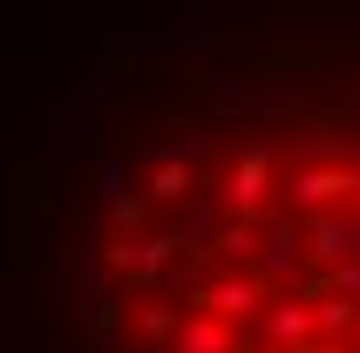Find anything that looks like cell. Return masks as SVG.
Here are the masks:
<instances>
[{"mask_svg":"<svg viewBox=\"0 0 360 353\" xmlns=\"http://www.w3.org/2000/svg\"><path fill=\"white\" fill-rule=\"evenodd\" d=\"M20 204V353H360V0L129 14Z\"/></svg>","mask_w":360,"mask_h":353,"instance_id":"1","label":"cell"}]
</instances>
